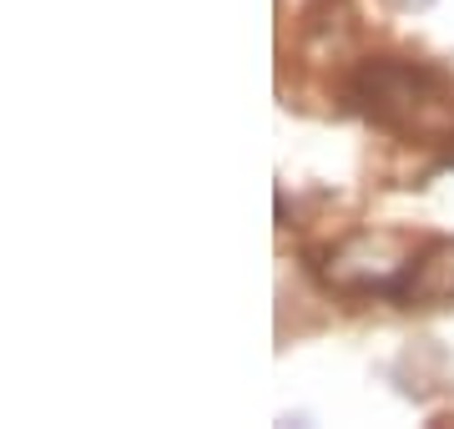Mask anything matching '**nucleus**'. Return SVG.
<instances>
[{
    "label": "nucleus",
    "mask_w": 454,
    "mask_h": 429,
    "mask_svg": "<svg viewBox=\"0 0 454 429\" xmlns=\"http://www.w3.org/2000/svg\"><path fill=\"white\" fill-rule=\"evenodd\" d=\"M348 101L364 116H373L379 127H394V132L434 136L454 127L450 82L434 66H419V61H394V56L364 61L348 82Z\"/></svg>",
    "instance_id": "obj_1"
},
{
    "label": "nucleus",
    "mask_w": 454,
    "mask_h": 429,
    "mask_svg": "<svg viewBox=\"0 0 454 429\" xmlns=\"http://www.w3.org/2000/svg\"><path fill=\"white\" fill-rule=\"evenodd\" d=\"M419 258L394 238V232H354L343 238L339 248L324 253V273L328 288L339 293H358V298H409Z\"/></svg>",
    "instance_id": "obj_2"
},
{
    "label": "nucleus",
    "mask_w": 454,
    "mask_h": 429,
    "mask_svg": "<svg viewBox=\"0 0 454 429\" xmlns=\"http://www.w3.org/2000/svg\"><path fill=\"white\" fill-rule=\"evenodd\" d=\"M409 298H454V243H434V248L419 258L414 268V283H409Z\"/></svg>",
    "instance_id": "obj_3"
}]
</instances>
